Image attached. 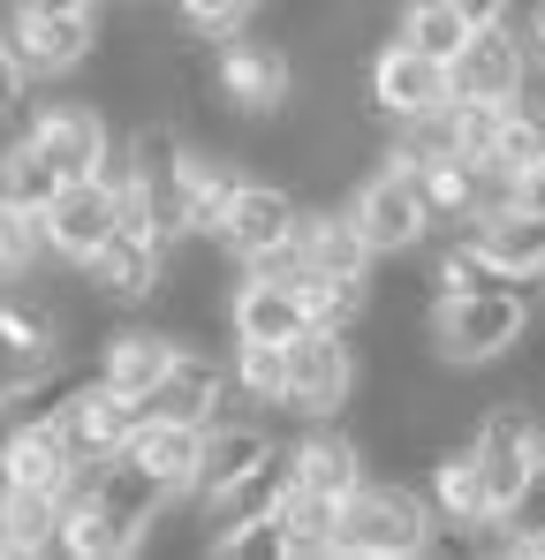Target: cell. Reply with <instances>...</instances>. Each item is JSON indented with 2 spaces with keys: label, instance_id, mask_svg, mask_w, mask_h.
I'll return each mask as SVG.
<instances>
[{
  "label": "cell",
  "instance_id": "cell-3",
  "mask_svg": "<svg viewBox=\"0 0 545 560\" xmlns=\"http://www.w3.org/2000/svg\"><path fill=\"white\" fill-rule=\"evenodd\" d=\"M288 378H280V417H303V424H326V417H349L363 386V357L349 334H326V326H303L288 349Z\"/></svg>",
  "mask_w": 545,
  "mask_h": 560
},
{
  "label": "cell",
  "instance_id": "cell-31",
  "mask_svg": "<svg viewBox=\"0 0 545 560\" xmlns=\"http://www.w3.org/2000/svg\"><path fill=\"white\" fill-rule=\"evenodd\" d=\"M469 31H477V23L462 15V0H402V15H394V38H409V46L432 54V61H454Z\"/></svg>",
  "mask_w": 545,
  "mask_h": 560
},
{
  "label": "cell",
  "instance_id": "cell-10",
  "mask_svg": "<svg viewBox=\"0 0 545 560\" xmlns=\"http://www.w3.org/2000/svg\"><path fill=\"white\" fill-rule=\"evenodd\" d=\"M523 84H531V54H523L515 23H477L462 38V54L448 61V98H492V106H508V98H523Z\"/></svg>",
  "mask_w": 545,
  "mask_h": 560
},
{
  "label": "cell",
  "instance_id": "cell-29",
  "mask_svg": "<svg viewBox=\"0 0 545 560\" xmlns=\"http://www.w3.org/2000/svg\"><path fill=\"white\" fill-rule=\"evenodd\" d=\"M341 508H349V500H334V492H311V485H295V477H288V492H280V508H272V523L288 530V560L334 553Z\"/></svg>",
  "mask_w": 545,
  "mask_h": 560
},
{
  "label": "cell",
  "instance_id": "cell-13",
  "mask_svg": "<svg viewBox=\"0 0 545 560\" xmlns=\"http://www.w3.org/2000/svg\"><path fill=\"white\" fill-rule=\"evenodd\" d=\"M160 266H167V243H144V235L114 228L77 273H84V288L106 303V311H144L152 288H160Z\"/></svg>",
  "mask_w": 545,
  "mask_h": 560
},
{
  "label": "cell",
  "instance_id": "cell-26",
  "mask_svg": "<svg viewBox=\"0 0 545 560\" xmlns=\"http://www.w3.org/2000/svg\"><path fill=\"white\" fill-rule=\"evenodd\" d=\"M77 364H46V372H0V455H8V440L15 432H31L38 417H54L61 401H69V386H77Z\"/></svg>",
  "mask_w": 545,
  "mask_h": 560
},
{
  "label": "cell",
  "instance_id": "cell-22",
  "mask_svg": "<svg viewBox=\"0 0 545 560\" xmlns=\"http://www.w3.org/2000/svg\"><path fill=\"white\" fill-rule=\"evenodd\" d=\"M61 357H69V349H61L54 303L23 295V288H0V372H46V364H61Z\"/></svg>",
  "mask_w": 545,
  "mask_h": 560
},
{
  "label": "cell",
  "instance_id": "cell-18",
  "mask_svg": "<svg viewBox=\"0 0 545 560\" xmlns=\"http://www.w3.org/2000/svg\"><path fill=\"white\" fill-rule=\"evenodd\" d=\"M425 500H432V515H440L448 530H492V492H485V469L469 455V440L432 447V463H425Z\"/></svg>",
  "mask_w": 545,
  "mask_h": 560
},
{
  "label": "cell",
  "instance_id": "cell-40",
  "mask_svg": "<svg viewBox=\"0 0 545 560\" xmlns=\"http://www.w3.org/2000/svg\"><path fill=\"white\" fill-rule=\"evenodd\" d=\"M462 15H469V23H508L515 0H462Z\"/></svg>",
  "mask_w": 545,
  "mask_h": 560
},
{
  "label": "cell",
  "instance_id": "cell-19",
  "mask_svg": "<svg viewBox=\"0 0 545 560\" xmlns=\"http://www.w3.org/2000/svg\"><path fill=\"white\" fill-rule=\"evenodd\" d=\"M228 401H235L228 364H220V357H205V349H182L175 364H167V378L144 394V409L182 417V424H212V417H228Z\"/></svg>",
  "mask_w": 545,
  "mask_h": 560
},
{
  "label": "cell",
  "instance_id": "cell-15",
  "mask_svg": "<svg viewBox=\"0 0 545 560\" xmlns=\"http://www.w3.org/2000/svg\"><path fill=\"white\" fill-rule=\"evenodd\" d=\"M175 357H182V334H167L160 318H152V326H106V341H98V364H91V372L106 378L114 394L144 401V394L167 378Z\"/></svg>",
  "mask_w": 545,
  "mask_h": 560
},
{
  "label": "cell",
  "instance_id": "cell-2",
  "mask_svg": "<svg viewBox=\"0 0 545 560\" xmlns=\"http://www.w3.org/2000/svg\"><path fill=\"white\" fill-rule=\"evenodd\" d=\"M432 500L417 485H394V477H363L341 508V530H334V553L341 560H417L432 553Z\"/></svg>",
  "mask_w": 545,
  "mask_h": 560
},
{
  "label": "cell",
  "instance_id": "cell-17",
  "mask_svg": "<svg viewBox=\"0 0 545 560\" xmlns=\"http://www.w3.org/2000/svg\"><path fill=\"white\" fill-rule=\"evenodd\" d=\"M197 455H205V424H182V417H160V409H144L137 432L121 440V463H137L152 485H167V492H189L197 485Z\"/></svg>",
  "mask_w": 545,
  "mask_h": 560
},
{
  "label": "cell",
  "instance_id": "cell-4",
  "mask_svg": "<svg viewBox=\"0 0 545 560\" xmlns=\"http://www.w3.org/2000/svg\"><path fill=\"white\" fill-rule=\"evenodd\" d=\"M212 92L228 98L243 121H266L288 106L295 92V54L258 31V23H243V31H220V46H212Z\"/></svg>",
  "mask_w": 545,
  "mask_h": 560
},
{
  "label": "cell",
  "instance_id": "cell-21",
  "mask_svg": "<svg viewBox=\"0 0 545 560\" xmlns=\"http://www.w3.org/2000/svg\"><path fill=\"white\" fill-rule=\"evenodd\" d=\"M243 183H251V167H243L235 152L189 144V152H182V235H212Z\"/></svg>",
  "mask_w": 545,
  "mask_h": 560
},
{
  "label": "cell",
  "instance_id": "cell-23",
  "mask_svg": "<svg viewBox=\"0 0 545 560\" xmlns=\"http://www.w3.org/2000/svg\"><path fill=\"white\" fill-rule=\"evenodd\" d=\"M303 334V311H295V288L266 273H235L228 288V341H295Z\"/></svg>",
  "mask_w": 545,
  "mask_h": 560
},
{
  "label": "cell",
  "instance_id": "cell-28",
  "mask_svg": "<svg viewBox=\"0 0 545 560\" xmlns=\"http://www.w3.org/2000/svg\"><path fill=\"white\" fill-rule=\"evenodd\" d=\"M288 288H295L303 326H326V334H357L363 311H371V280H349V273H311L303 266Z\"/></svg>",
  "mask_w": 545,
  "mask_h": 560
},
{
  "label": "cell",
  "instance_id": "cell-16",
  "mask_svg": "<svg viewBox=\"0 0 545 560\" xmlns=\"http://www.w3.org/2000/svg\"><path fill=\"white\" fill-rule=\"evenodd\" d=\"M295 258L311 266V273H349V280H371V243H363V228H357V212H349V197L341 205H303L295 212Z\"/></svg>",
  "mask_w": 545,
  "mask_h": 560
},
{
  "label": "cell",
  "instance_id": "cell-34",
  "mask_svg": "<svg viewBox=\"0 0 545 560\" xmlns=\"http://www.w3.org/2000/svg\"><path fill=\"white\" fill-rule=\"evenodd\" d=\"M54 189H61V175H54V167H46V152H38V144H31V137L15 129V137L0 144V197H8V205H31V212H38V205H46Z\"/></svg>",
  "mask_w": 545,
  "mask_h": 560
},
{
  "label": "cell",
  "instance_id": "cell-12",
  "mask_svg": "<svg viewBox=\"0 0 545 560\" xmlns=\"http://www.w3.org/2000/svg\"><path fill=\"white\" fill-rule=\"evenodd\" d=\"M137 417H144V401L114 394L98 372H84L77 386H69V401L54 409V424H61V440L77 447V463H106V455H121V440L137 432Z\"/></svg>",
  "mask_w": 545,
  "mask_h": 560
},
{
  "label": "cell",
  "instance_id": "cell-20",
  "mask_svg": "<svg viewBox=\"0 0 545 560\" xmlns=\"http://www.w3.org/2000/svg\"><path fill=\"white\" fill-rule=\"evenodd\" d=\"M91 463H77V447L61 440V424L54 417H38L31 432H15L8 440V455H0V485H23V492H77V477Z\"/></svg>",
  "mask_w": 545,
  "mask_h": 560
},
{
  "label": "cell",
  "instance_id": "cell-37",
  "mask_svg": "<svg viewBox=\"0 0 545 560\" xmlns=\"http://www.w3.org/2000/svg\"><path fill=\"white\" fill-rule=\"evenodd\" d=\"M15 114H31V77L8 61V46H0V121H15Z\"/></svg>",
  "mask_w": 545,
  "mask_h": 560
},
{
  "label": "cell",
  "instance_id": "cell-8",
  "mask_svg": "<svg viewBox=\"0 0 545 560\" xmlns=\"http://www.w3.org/2000/svg\"><path fill=\"white\" fill-rule=\"evenodd\" d=\"M295 212H303V189L295 183H258L251 175V183L235 189V205L220 212L212 243H220L228 266H251V258H266V250H280L295 235Z\"/></svg>",
  "mask_w": 545,
  "mask_h": 560
},
{
  "label": "cell",
  "instance_id": "cell-24",
  "mask_svg": "<svg viewBox=\"0 0 545 560\" xmlns=\"http://www.w3.org/2000/svg\"><path fill=\"white\" fill-rule=\"evenodd\" d=\"M266 455H280V440H272L266 424H251V417H212L205 424V455H197V500H212L220 485H235L243 469H258Z\"/></svg>",
  "mask_w": 545,
  "mask_h": 560
},
{
  "label": "cell",
  "instance_id": "cell-25",
  "mask_svg": "<svg viewBox=\"0 0 545 560\" xmlns=\"http://www.w3.org/2000/svg\"><path fill=\"white\" fill-rule=\"evenodd\" d=\"M492 266L508 280H523V288H538V273H545V220L538 212H515V205H500V212H485L477 228H462Z\"/></svg>",
  "mask_w": 545,
  "mask_h": 560
},
{
  "label": "cell",
  "instance_id": "cell-35",
  "mask_svg": "<svg viewBox=\"0 0 545 560\" xmlns=\"http://www.w3.org/2000/svg\"><path fill=\"white\" fill-rule=\"evenodd\" d=\"M38 258H46L38 212H31V205H8V197H0V288L31 280V273H38Z\"/></svg>",
  "mask_w": 545,
  "mask_h": 560
},
{
  "label": "cell",
  "instance_id": "cell-41",
  "mask_svg": "<svg viewBox=\"0 0 545 560\" xmlns=\"http://www.w3.org/2000/svg\"><path fill=\"white\" fill-rule=\"evenodd\" d=\"M23 8H46V15H98V0H23Z\"/></svg>",
  "mask_w": 545,
  "mask_h": 560
},
{
  "label": "cell",
  "instance_id": "cell-7",
  "mask_svg": "<svg viewBox=\"0 0 545 560\" xmlns=\"http://www.w3.org/2000/svg\"><path fill=\"white\" fill-rule=\"evenodd\" d=\"M363 98H371V114H386V121H417V114L448 106V61L417 54L409 38H379V46L363 54Z\"/></svg>",
  "mask_w": 545,
  "mask_h": 560
},
{
  "label": "cell",
  "instance_id": "cell-39",
  "mask_svg": "<svg viewBox=\"0 0 545 560\" xmlns=\"http://www.w3.org/2000/svg\"><path fill=\"white\" fill-rule=\"evenodd\" d=\"M515 31H523V54H531V77H545V0H531V8H523V23H515Z\"/></svg>",
  "mask_w": 545,
  "mask_h": 560
},
{
  "label": "cell",
  "instance_id": "cell-1",
  "mask_svg": "<svg viewBox=\"0 0 545 560\" xmlns=\"http://www.w3.org/2000/svg\"><path fill=\"white\" fill-rule=\"evenodd\" d=\"M531 311H538V288L508 280V288H469V295H432L425 311V341L448 372H485V364H508L515 341L531 334Z\"/></svg>",
  "mask_w": 545,
  "mask_h": 560
},
{
  "label": "cell",
  "instance_id": "cell-30",
  "mask_svg": "<svg viewBox=\"0 0 545 560\" xmlns=\"http://www.w3.org/2000/svg\"><path fill=\"white\" fill-rule=\"evenodd\" d=\"M288 492V455H266L258 469H243L235 485H220L205 500V530H228V523H251V515H272Z\"/></svg>",
  "mask_w": 545,
  "mask_h": 560
},
{
  "label": "cell",
  "instance_id": "cell-11",
  "mask_svg": "<svg viewBox=\"0 0 545 560\" xmlns=\"http://www.w3.org/2000/svg\"><path fill=\"white\" fill-rule=\"evenodd\" d=\"M38 235H46V258L61 266H84L91 250L114 235V183L106 175H84V183H61L46 205H38Z\"/></svg>",
  "mask_w": 545,
  "mask_h": 560
},
{
  "label": "cell",
  "instance_id": "cell-36",
  "mask_svg": "<svg viewBox=\"0 0 545 560\" xmlns=\"http://www.w3.org/2000/svg\"><path fill=\"white\" fill-rule=\"evenodd\" d=\"M175 15L189 23V31L220 38V31H243V23L258 15V0H175Z\"/></svg>",
  "mask_w": 545,
  "mask_h": 560
},
{
  "label": "cell",
  "instance_id": "cell-27",
  "mask_svg": "<svg viewBox=\"0 0 545 560\" xmlns=\"http://www.w3.org/2000/svg\"><path fill=\"white\" fill-rule=\"evenodd\" d=\"M0 553H61V492H23L0 485Z\"/></svg>",
  "mask_w": 545,
  "mask_h": 560
},
{
  "label": "cell",
  "instance_id": "cell-32",
  "mask_svg": "<svg viewBox=\"0 0 545 560\" xmlns=\"http://www.w3.org/2000/svg\"><path fill=\"white\" fill-rule=\"evenodd\" d=\"M538 160H545V106H531V98H508V106H500V129H492L485 167L508 183V175H523V167H538Z\"/></svg>",
  "mask_w": 545,
  "mask_h": 560
},
{
  "label": "cell",
  "instance_id": "cell-6",
  "mask_svg": "<svg viewBox=\"0 0 545 560\" xmlns=\"http://www.w3.org/2000/svg\"><path fill=\"white\" fill-rule=\"evenodd\" d=\"M0 46L23 77H77L98 54V15H46L15 0V15L0 23Z\"/></svg>",
  "mask_w": 545,
  "mask_h": 560
},
{
  "label": "cell",
  "instance_id": "cell-33",
  "mask_svg": "<svg viewBox=\"0 0 545 560\" xmlns=\"http://www.w3.org/2000/svg\"><path fill=\"white\" fill-rule=\"evenodd\" d=\"M228 349H235V357H228V386H235V401L280 409V378H288L280 341H228Z\"/></svg>",
  "mask_w": 545,
  "mask_h": 560
},
{
  "label": "cell",
  "instance_id": "cell-5",
  "mask_svg": "<svg viewBox=\"0 0 545 560\" xmlns=\"http://www.w3.org/2000/svg\"><path fill=\"white\" fill-rule=\"evenodd\" d=\"M349 212H357L371 258H409V250L432 235V212H425V183H417V167H394V160L371 167V175H357Z\"/></svg>",
  "mask_w": 545,
  "mask_h": 560
},
{
  "label": "cell",
  "instance_id": "cell-9",
  "mask_svg": "<svg viewBox=\"0 0 545 560\" xmlns=\"http://www.w3.org/2000/svg\"><path fill=\"white\" fill-rule=\"evenodd\" d=\"M23 137L46 152V167L61 183H84V175H106V152H114V129L91 98H54L23 121Z\"/></svg>",
  "mask_w": 545,
  "mask_h": 560
},
{
  "label": "cell",
  "instance_id": "cell-14",
  "mask_svg": "<svg viewBox=\"0 0 545 560\" xmlns=\"http://www.w3.org/2000/svg\"><path fill=\"white\" fill-rule=\"evenodd\" d=\"M288 477L295 485H311V492H334V500H349L363 477H371V463H363V447H357V432L341 424V417H326V424H303L288 447Z\"/></svg>",
  "mask_w": 545,
  "mask_h": 560
},
{
  "label": "cell",
  "instance_id": "cell-38",
  "mask_svg": "<svg viewBox=\"0 0 545 560\" xmlns=\"http://www.w3.org/2000/svg\"><path fill=\"white\" fill-rule=\"evenodd\" d=\"M508 205L545 220V160H538V167H523V175H508Z\"/></svg>",
  "mask_w": 545,
  "mask_h": 560
}]
</instances>
